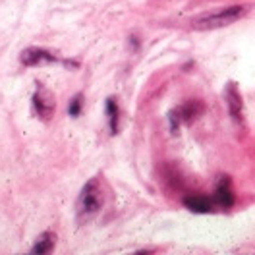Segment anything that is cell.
<instances>
[{
	"instance_id": "1",
	"label": "cell",
	"mask_w": 255,
	"mask_h": 255,
	"mask_svg": "<svg viewBox=\"0 0 255 255\" xmlns=\"http://www.w3.org/2000/svg\"><path fill=\"white\" fill-rule=\"evenodd\" d=\"M250 12V6H242V4H234V6H223L211 12H203L199 16L191 19V29L193 31H213V29H221L226 25H232L234 21H238Z\"/></svg>"
},
{
	"instance_id": "2",
	"label": "cell",
	"mask_w": 255,
	"mask_h": 255,
	"mask_svg": "<svg viewBox=\"0 0 255 255\" xmlns=\"http://www.w3.org/2000/svg\"><path fill=\"white\" fill-rule=\"evenodd\" d=\"M105 205V190L101 178H91L80 191L78 203H76V219L80 224H87L95 219Z\"/></svg>"
},
{
	"instance_id": "3",
	"label": "cell",
	"mask_w": 255,
	"mask_h": 255,
	"mask_svg": "<svg viewBox=\"0 0 255 255\" xmlns=\"http://www.w3.org/2000/svg\"><path fill=\"white\" fill-rule=\"evenodd\" d=\"M203 112V105L199 101H190V103H184L180 105L178 109L168 114V120H170V128L172 129H178L182 124H190L191 120H195L199 114Z\"/></svg>"
},
{
	"instance_id": "4",
	"label": "cell",
	"mask_w": 255,
	"mask_h": 255,
	"mask_svg": "<svg viewBox=\"0 0 255 255\" xmlns=\"http://www.w3.org/2000/svg\"><path fill=\"white\" fill-rule=\"evenodd\" d=\"M54 109H56V101H54V95L48 91L47 87L39 85L35 95H33V111L39 118L43 120H50L52 114H54Z\"/></svg>"
},
{
	"instance_id": "5",
	"label": "cell",
	"mask_w": 255,
	"mask_h": 255,
	"mask_svg": "<svg viewBox=\"0 0 255 255\" xmlns=\"http://www.w3.org/2000/svg\"><path fill=\"white\" fill-rule=\"evenodd\" d=\"M19 62L23 66H45V64H52V62H58V56L52 54L50 50H45V48H39V47H29L25 50H21L19 54Z\"/></svg>"
},
{
	"instance_id": "6",
	"label": "cell",
	"mask_w": 255,
	"mask_h": 255,
	"mask_svg": "<svg viewBox=\"0 0 255 255\" xmlns=\"http://www.w3.org/2000/svg\"><path fill=\"white\" fill-rule=\"evenodd\" d=\"M224 99H226V105H228V111H230V116L242 124L244 122V105H242V97H240V91L236 87V83H228L226 89H224Z\"/></svg>"
},
{
	"instance_id": "7",
	"label": "cell",
	"mask_w": 255,
	"mask_h": 255,
	"mask_svg": "<svg viewBox=\"0 0 255 255\" xmlns=\"http://www.w3.org/2000/svg\"><path fill=\"white\" fill-rule=\"evenodd\" d=\"M215 205L223 209H230L234 205V190H232V182L228 176H221L217 191H215Z\"/></svg>"
},
{
	"instance_id": "8",
	"label": "cell",
	"mask_w": 255,
	"mask_h": 255,
	"mask_svg": "<svg viewBox=\"0 0 255 255\" xmlns=\"http://www.w3.org/2000/svg\"><path fill=\"white\" fill-rule=\"evenodd\" d=\"M186 209H190L191 213H213L215 211V199H209L205 195H191L184 199Z\"/></svg>"
},
{
	"instance_id": "9",
	"label": "cell",
	"mask_w": 255,
	"mask_h": 255,
	"mask_svg": "<svg viewBox=\"0 0 255 255\" xmlns=\"http://www.w3.org/2000/svg\"><path fill=\"white\" fill-rule=\"evenodd\" d=\"M54 244H56V236H54L52 232H43V234L37 238L35 246L31 248V254H35V255L50 254V252L54 250Z\"/></svg>"
},
{
	"instance_id": "10",
	"label": "cell",
	"mask_w": 255,
	"mask_h": 255,
	"mask_svg": "<svg viewBox=\"0 0 255 255\" xmlns=\"http://www.w3.org/2000/svg\"><path fill=\"white\" fill-rule=\"evenodd\" d=\"M107 114H109V126H111V133H118V118H120V111H118V103L116 99L111 97L107 99Z\"/></svg>"
},
{
	"instance_id": "11",
	"label": "cell",
	"mask_w": 255,
	"mask_h": 255,
	"mask_svg": "<svg viewBox=\"0 0 255 255\" xmlns=\"http://www.w3.org/2000/svg\"><path fill=\"white\" fill-rule=\"evenodd\" d=\"M81 107H83V95L78 93V95L70 101V105H68V114H70L72 118H78L81 114Z\"/></svg>"
}]
</instances>
